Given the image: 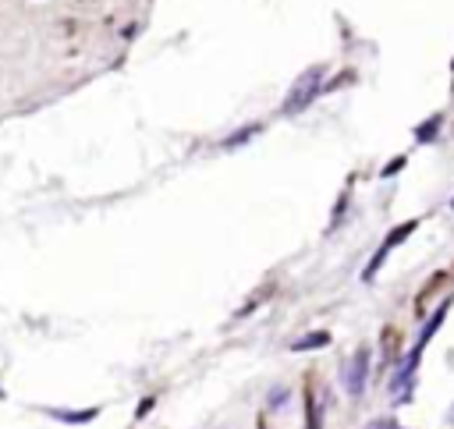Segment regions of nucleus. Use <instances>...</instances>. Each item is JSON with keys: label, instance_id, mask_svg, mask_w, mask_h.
<instances>
[{"label": "nucleus", "instance_id": "nucleus-1", "mask_svg": "<svg viewBox=\"0 0 454 429\" xmlns=\"http://www.w3.org/2000/svg\"><path fill=\"white\" fill-rule=\"evenodd\" d=\"M323 78H326V68H323V64H312L309 71H302V75L295 78L291 92L284 96L280 114H284V118H291V114H302V111H309V106H312V99H316V96L326 89V85H323Z\"/></svg>", "mask_w": 454, "mask_h": 429}, {"label": "nucleus", "instance_id": "nucleus-2", "mask_svg": "<svg viewBox=\"0 0 454 429\" xmlns=\"http://www.w3.org/2000/svg\"><path fill=\"white\" fill-rule=\"evenodd\" d=\"M340 380H345V391H348L352 398H362V394H366V384H369V348H359V351L345 362V369H340Z\"/></svg>", "mask_w": 454, "mask_h": 429}, {"label": "nucleus", "instance_id": "nucleus-3", "mask_svg": "<svg viewBox=\"0 0 454 429\" xmlns=\"http://www.w3.org/2000/svg\"><path fill=\"white\" fill-rule=\"evenodd\" d=\"M415 231H419V220H405V224H397V227H394V231L383 238V248H390V252H394L397 245H401L405 238H412Z\"/></svg>", "mask_w": 454, "mask_h": 429}, {"label": "nucleus", "instance_id": "nucleus-4", "mask_svg": "<svg viewBox=\"0 0 454 429\" xmlns=\"http://www.w3.org/2000/svg\"><path fill=\"white\" fill-rule=\"evenodd\" d=\"M330 344V334L326 330H312L298 341H291V351H316V348H326Z\"/></svg>", "mask_w": 454, "mask_h": 429}, {"label": "nucleus", "instance_id": "nucleus-5", "mask_svg": "<svg viewBox=\"0 0 454 429\" xmlns=\"http://www.w3.org/2000/svg\"><path fill=\"white\" fill-rule=\"evenodd\" d=\"M53 419H61V422H71V426H85L99 415V408H85V412H61V408H50Z\"/></svg>", "mask_w": 454, "mask_h": 429}, {"label": "nucleus", "instance_id": "nucleus-6", "mask_svg": "<svg viewBox=\"0 0 454 429\" xmlns=\"http://www.w3.org/2000/svg\"><path fill=\"white\" fill-rule=\"evenodd\" d=\"M440 125H443V118H440V114H429V118L415 128V139H419L422 146H426V142H433V139H436V132H440Z\"/></svg>", "mask_w": 454, "mask_h": 429}, {"label": "nucleus", "instance_id": "nucleus-7", "mask_svg": "<svg viewBox=\"0 0 454 429\" xmlns=\"http://www.w3.org/2000/svg\"><path fill=\"white\" fill-rule=\"evenodd\" d=\"M387 255H390V248H383V245H380V248L373 252V259L366 262V270H362V281H373V277H376V270H380V266L387 262Z\"/></svg>", "mask_w": 454, "mask_h": 429}, {"label": "nucleus", "instance_id": "nucleus-8", "mask_svg": "<svg viewBox=\"0 0 454 429\" xmlns=\"http://www.w3.org/2000/svg\"><path fill=\"white\" fill-rule=\"evenodd\" d=\"M256 132H259V125H249V128H238V132H235L231 139H223L220 146H223V149H235V146H242V142H249V139H252Z\"/></svg>", "mask_w": 454, "mask_h": 429}, {"label": "nucleus", "instance_id": "nucleus-9", "mask_svg": "<svg viewBox=\"0 0 454 429\" xmlns=\"http://www.w3.org/2000/svg\"><path fill=\"white\" fill-rule=\"evenodd\" d=\"M305 429H323V422H319V408H316L312 398L305 401Z\"/></svg>", "mask_w": 454, "mask_h": 429}, {"label": "nucleus", "instance_id": "nucleus-10", "mask_svg": "<svg viewBox=\"0 0 454 429\" xmlns=\"http://www.w3.org/2000/svg\"><path fill=\"white\" fill-rule=\"evenodd\" d=\"M405 164H408V156H394V160H390V164H387L380 174H383V178H394L397 171H405Z\"/></svg>", "mask_w": 454, "mask_h": 429}, {"label": "nucleus", "instance_id": "nucleus-11", "mask_svg": "<svg viewBox=\"0 0 454 429\" xmlns=\"http://www.w3.org/2000/svg\"><path fill=\"white\" fill-rule=\"evenodd\" d=\"M366 429H401V426H397V419H390V415H387V419H373Z\"/></svg>", "mask_w": 454, "mask_h": 429}, {"label": "nucleus", "instance_id": "nucleus-12", "mask_svg": "<svg viewBox=\"0 0 454 429\" xmlns=\"http://www.w3.org/2000/svg\"><path fill=\"white\" fill-rule=\"evenodd\" d=\"M284 401H288V391H277V394H273V401H270V405H273V408H277V405H284Z\"/></svg>", "mask_w": 454, "mask_h": 429}, {"label": "nucleus", "instance_id": "nucleus-13", "mask_svg": "<svg viewBox=\"0 0 454 429\" xmlns=\"http://www.w3.org/2000/svg\"><path fill=\"white\" fill-rule=\"evenodd\" d=\"M149 408H153V398H146V401H142V405H139V419H142V415H146V412H149Z\"/></svg>", "mask_w": 454, "mask_h": 429}, {"label": "nucleus", "instance_id": "nucleus-14", "mask_svg": "<svg viewBox=\"0 0 454 429\" xmlns=\"http://www.w3.org/2000/svg\"><path fill=\"white\" fill-rule=\"evenodd\" d=\"M0 398H4V387H0Z\"/></svg>", "mask_w": 454, "mask_h": 429}, {"label": "nucleus", "instance_id": "nucleus-15", "mask_svg": "<svg viewBox=\"0 0 454 429\" xmlns=\"http://www.w3.org/2000/svg\"><path fill=\"white\" fill-rule=\"evenodd\" d=\"M450 206H454V199H450Z\"/></svg>", "mask_w": 454, "mask_h": 429}]
</instances>
